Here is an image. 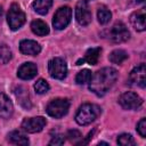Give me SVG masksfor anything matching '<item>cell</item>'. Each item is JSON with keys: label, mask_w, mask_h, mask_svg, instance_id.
Returning a JSON list of instances; mask_svg holds the SVG:
<instances>
[{"label": "cell", "mask_w": 146, "mask_h": 146, "mask_svg": "<svg viewBox=\"0 0 146 146\" xmlns=\"http://www.w3.org/2000/svg\"><path fill=\"white\" fill-rule=\"evenodd\" d=\"M36 72H38V68H36L35 64H33V63H24L18 68L17 75H18V78H21L23 80H30V79H32V78H34L36 75Z\"/></svg>", "instance_id": "4fadbf2b"}, {"label": "cell", "mask_w": 146, "mask_h": 146, "mask_svg": "<svg viewBox=\"0 0 146 146\" xmlns=\"http://www.w3.org/2000/svg\"><path fill=\"white\" fill-rule=\"evenodd\" d=\"M75 17L80 25H88L91 22V13L86 0H81L76 3L75 7Z\"/></svg>", "instance_id": "9c48e42d"}, {"label": "cell", "mask_w": 146, "mask_h": 146, "mask_svg": "<svg viewBox=\"0 0 146 146\" xmlns=\"http://www.w3.org/2000/svg\"><path fill=\"white\" fill-rule=\"evenodd\" d=\"M128 58V55L124 50H121V49H117V50H114L111 52L110 55V60L114 64H121L122 62H124L125 59Z\"/></svg>", "instance_id": "44dd1931"}, {"label": "cell", "mask_w": 146, "mask_h": 146, "mask_svg": "<svg viewBox=\"0 0 146 146\" xmlns=\"http://www.w3.org/2000/svg\"><path fill=\"white\" fill-rule=\"evenodd\" d=\"M46 119L42 116H36V117H30V119H25L22 122V128L30 133H34V132H39L43 129V127L46 125Z\"/></svg>", "instance_id": "30bf717a"}, {"label": "cell", "mask_w": 146, "mask_h": 146, "mask_svg": "<svg viewBox=\"0 0 146 146\" xmlns=\"http://www.w3.org/2000/svg\"><path fill=\"white\" fill-rule=\"evenodd\" d=\"M71 17H72V10L70 7H60L52 19V25L56 30H63L64 27H66L68 25V23L71 22Z\"/></svg>", "instance_id": "8992f818"}, {"label": "cell", "mask_w": 146, "mask_h": 146, "mask_svg": "<svg viewBox=\"0 0 146 146\" xmlns=\"http://www.w3.org/2000/svg\"><path fill=\"white\" fill-rule=\"evenodd\" d=\"M70 108V100L68 99H64V98H57L51 100L48 105H47V113L55 117V119H60L63 117L67 111Z\"/></svg>", "instance_id": "3957f363"}, {"label": "cell", "mask_w": 146, "mask_h": 146, "mask_svg": "<svg viewBox=\"0 0 146 146\" xmlns=\"http://www.w3.org/2000/svg\"><path fill=\"white\" fill-rule=\"evenodd\" d=\"M15 95H16L19 104L24 108H27V110L31 108V102H30V98H29V92L24 87L19 86L18 88H16L15 89Z\"/></svg>", "instance_id": "2e32d148"}, {"label": "cell", "mask_w": 146, "mask_h": 146, "mask_svg": "<svg viewBox=\"0 0 146 146\" xmlns=\"http://www.w3.org/2000/svg\"><path fill=\"white\" fill-rule=\"evenodd\" d=\"M100 51H102V49L99 47L88 49L87 52H86V55H84V58H82L83 63L84 62H88L90 65H96L97 62H98V59H99Z\"/></svg>", "instance_id": "e0dca14e"}, {"label": "cell", "mask_w": 146, "mask_h": 146, "mask_svg": "<svg viewBox=\"0 0 146 146\" xmlns=\"http://www.w3.org/2000/svg\"><path fill=\"white\" fill-rule=\"evenodd\" d=\"M130 23L137 31H144L146 27L145 23V8H141L138 11H135L130 16Z\"/></svg>", "instance_id": "5bb4252c"}, {"label": "cell", "mask_w": 146, "mask_h": 146, "mask_svg": "<svg viewBox=\"0 0 146 146\" xmlns=\"http://www.w3.org/2000/svg\"><path fill=\"white\" fill-rule=\"evenodd\" d=\"M108 36H110V39H111L113 42H115V43H121V42H124V41H127V40L129 39L130 33H129L127 26H125L123 23L117 22V23H115V24L112 26V29L110 30Z\"/></svg>", "instance_id": "52a82bcc"}, {"label": "cell", "mask_w": 146, "mask_h": 146, "mask_svg": "<svg viewBox=\"0 0 146 146\" xmlns=\"http://www.w3.org/2000/svg\"><path fill=\"white\" fill-rule=\"evenodd\" d=\"M91 78H92L91 71H89V70H82V71H80L78 73V75L75 78V82L78 84H84V83L90 82Z\"/></svg>", "instance_id": "603a6c76"}, {"label": "cell", "mask_w": 146, "mask_h": 146, "mask_svg": "<svg viewBox=\"0 0 146 146\" xmlns=\"http://www.w3.org/2000/svg\"><path fill=\"white\" fill-rule=\"evenodd\" d=\"M8 24L11 30H17L19 29L24 23H25V14L21 9V7L17 3H13L9 8L8 11Z\"/></svg>", "instance_id": "277c9868"}, {"label": "cell", "mask_w": 146, "mask_h": 146, "mask_svg": "<svg viewBox=\"0 0 146 146\" xmlns=\"http://www.w3.org/2000/svg\"><path fill=\"white\" fill-rule=\"evenodd\" d=\"M117 79V71L112 67H104L92 75L89 89L97 96L105 95Z\"/></svg>", "instance_id": "6da1fadb"}, {"label": "cell", "mask_w": 146, "mask_h": 146, "mask_svg": "<svg viewBox=\"0 0 146 146\" xmlns=\"http://www.w3.org/2000/svg\"><path fill=\"white\" fill-rule=\"evenodd\" d=\"M19 50L24 55L34 56L41 51V47L38 42H35L33 40H23L19 43Z\"/></svg>", "instance_id": "7c38bea8"}, {"label": "cell", "mask_w": 146, "mask_h": 146, "mask_svg": "<svg viewBox=\"0 0 146 146\" xmlns=\"http://www.w3.org/2000/svg\"><path fill=\"white\" fill-rule=\"evenodd\" d=\"M64 141H65V138L63 137V136H60V135H58V136H55L50 141H49V145H55V146H60V145H63L64 144Z\"/></svg>", "instance_id": "83f0119b"}, {"label": "cell", "mask_w": 146, "mask_h": 146, "mask_svg": "<svg viewBox=\"0 0 146 146\" xmlns=\"http://www.w3.org/2000/svg\"><path fill=\"white\" fill-rule=\"evenodd\" d=\"M11 58V51L6 44H0V63L7 64Z\"/></svg>", "instance_id": "cb8c5ba5"}, {"label": "cell", "mask_w": 146, "mask_h": 146, "mask_svg": "<svg viewBox=\"0 0 146 146\" xmlns=\"http://www.w3.org/2000/svg\"><path fill=\"white\" fill-rule=\"evenodd\" d=\"M137 131H138V133H139L143 138L146 137V119H141V120L139 121V123H138V125H137Z\"/></svg>", "instance_id": "4316f807"}, {"label": "cell", "mask_w": 146, "mask_h": 146, "mask_svg": "<svg viewBox=\"0 0 146 146\" xmlns=\"http://www.w3.org/2000/svg\"><path fill=\"white\" fill-rule=\"evenodd\" d=\"M31 29L33 31V33L40 35V36H43L46 34L49 33V27L48 25L43 22V21H40V19H35L32 22L31 24Z\"/></svg>", "instance_id": "ffe728a7"}, {"label": "cell", "mask_w": 146, "mask_h": 146, "mask_svg": "<svg viewBox=\"0 0 146 146\" xmlns=\"http://www.w3.org/2000/svg\"><path fill=\"white\" fill-rule=\"evenodd\" d=\"M138 1H139V2H144L145 0H138Z\"/></svg>", "instance_id": "4dcf8cb0"}, {"label": "cell", "mask_w": 146, "mask_h": 146, "mask_svg": "<svg viewBox=\"0 0 146 146\" xmlns=\"http://www.w3.org/2000/svg\"><path fill=\"white\" fill-rule=\"evenodd\" d=\"M1 17H2V8L0 6V21H1Z\"/></svg>", "instance_id": "f546056e"}, {"label": "cell", "mask_w": 146, "mask_h": 146, "mask_svg": "<svg viewBox=\"0 0 146 146\" xmlns=\"http://www.w3.org/2000/svg\"><path fill=\"white\" fill-rule=\"evenodd\" d=\"M86 1H87V0H86Z\"/></svg>", "instance_id": "1f68e13d"}, {"label": "cell", "mask_w": 146, "mask_h": 146, "mask_svg": "<svg viewBox=\"0 0 146 146\" xmlns=\"http://www.w3.org/2000/svg\"><path fill=\"white\" fill-rule=\"evenodd\" d=\"M34 89L38 94H46L49 90V84L47 83L46 80L43 79H39L35 83H34Z\"/></svg>", "instance_id": "484cf974"}, {"label": "cell", "mask_w": 146, "mask_h": 146, "mask_svg": "<svg viewBox=\"0 0 146 146\" xmlns=\"http://www.w3.org/2000/svg\"><path fill=\"white\" fill-rule=\"evenodd\" d=\"M66 137H68V139L71 140V141H75L76 139H80L82 136H81V133L78 131V130H70L68 132H67V136Z\"/></svg>", "instance_id": "f1b7e54d"}, {"label": "cell", "mask_w": 146, "mask_h": 146, "mask_svg": "<svg viewBox=\"0 0 146 146\" xmlns=\"http://www.w3.org/2000/svg\"><path fill=\"white\" fill-rule=\"evenodd\" d=\"M32 6H33V9L38 14L44 15L48 13L50 7L52 6V0H34Z\"/></svg>", "instance_id": "d6986e66"}, {"label": "cell", "mask_w": 146, "mask_h": 146, "mask_svg": "<svg viewBox=\"0 0 146 146\" xmlns=\"http://www.w3.org/2000/svg\"><path fill=\"white\" fill-rule=\"evenodd\" d=\"M145 73H146L145 64H140V65L136 66L129 75L130 82H132L133 84H137L141 88H145Z\"/></svg>", "instance_id": "8fae6325"}, {"label": "cell", "mask_w": 146, "mask_h": 146, "mask_svg": "<svg viewBox=\"0 0 146 146\" xmlns=\"http://www.w3.org/2000/svg\"><path fill=\"white\" fill-rule=\"evenodd\" d=\"M13 111L14 107L9 98L5 94L0 92V117H9L13 114Z\"/></svg>", "instance_id": "9a60e30c"}, {"label": "cell", "mask_w": 146, "mask_h": 146, "mask_svg": "<svg viewBox=\"0 0 146 146\" xmlns=\"http://www.w3.org/2000/svg\"><path fill=\"white\" fill-rule=\"evenodd\" d=\"M100 114V107L95 105V104H83L76 115H75V121L80 124V125H87L89 123H91L92 121H95L98 115Z\"/></svg>", "instance_id": "7a4b0ae2"}, {"label": "cell", "mask_w": 146, "mask_h": 146, "mask_svg": "<svg viewBox=\"0 0 146 146\" xmlns=\"http://www.w3.org/2000/svg\"><path fill=\"white\" fill-rule=\"evenodd\" d=\"M8 140L11 144H15V145H27L29 144L27 137L24 133H22L21 131H18V130L11 131L8 135Z\"/></svg>", "instance_id": "ac0fdd59"}, {"label": "cell", "mask_w": 146, "mask_h": 146, "mask_svg": "<svg viewBox=\"0 0 146 146\" xmlns=\"http://www.w3.org/2000/svg\"><path fill=\"white\" fill-rule=\"evenodd\" d=\"M119 103L124 110H136L143 104V99L137 94L128 91L119 98Z\"/></svg>", "instance_id": "ba28073f"}, {"label": "cell", "mask_w": 146, "mask_h": 146, "mask_svg": "<svg viewBox=\"0 0 146 146\" xmlns=\"http://www.w3.org/2000/svg\"><path fill=\"white\" fill-rule=\"evenodd\" d=\"M48 71L51 78L58 79V80L64 79L67 73V66L65 60L59 57L52 58L48 64Z\"/></svg>", "instance_id": "5b68a950"}, {"label": "cell", "mask_w": 146, "mask_h": 146, "mask_svg": "<svg viewBox=\"0 0 146 146\" xmlns=\"http://www.w3.org/2000/svg\"><path fill=\"white\" fill-rule=\"evenodd\" d=\"M97 17H98V21H99L100 24H106V23L110 22L111 17H112V14L105 6H102V7L98 8Z\"/></svg>", "instance_id": "7402d4cb"}, {"label": "cell", "mask_w": 146, "mask_h": 146, "mask_svg": "<svg viewBox=\"0 0 146 146\" xmlns=\"http://www.w3.org/2000/svg\"><path fill=\"white\" fill-rule=\"evenodd\" d=\"M117 144L122 145V146H133L135 145V140L131 137V135L128 133H122L117 137Z\"/></svg>", "instance_id": "d4e9b609"}]
</instances>
